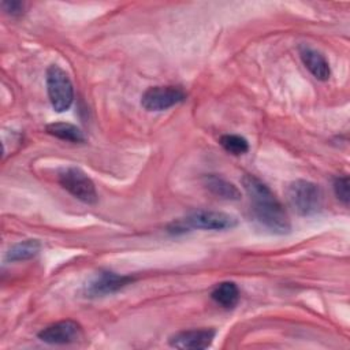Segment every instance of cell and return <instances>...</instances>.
Instances as JSON below:
<instances>
[{
  "instance_id": "cell-1",
  "label": "cell",
  "mask_w": 350,
  "mask_h": 350,
  "mask_svg": "<svg viewBox=\"0 0 350 350\" xmlns=\"http://www.w3.org/2000/svg\"><path fill=\"white\" fill-rule=\"evenodd\" d=\"M242 186L250 200V209L256 223L271 234H288L291 224L287 212L267 183L254 175L246 174L242 178Z\"/></svg>"
},
{
  "instance_id": "cell-2",
  "label": "cell",
  "mask_w": 350,
  "mask_h": 350,
  "mask_svg": "<svg viewBox=\"0 0 350 350\" xmlns=\"http://www.w3.org/2000/svg\"><path fill=\"white\" fill-rule=\"evenodd\" d=\"M238 224V220L235 216L220 212V211H206L200 209L194 211L186 217L174 221L168 231L172 234L185 232L189 228L193 230H211V231H220V230H230L234 228Z\"/></svg>"
},
{
  "instance_id": "cell-3",
  "label": "cell",
  "mask_w": 350,
  "mask_h": 350,
  "mask_svg": "<svg viewBox=\"0 0 350 350\" xmlns=\"http://www.w3.org/2000/svg\"><path fill=\"white\" fill-rule=\"evenodd\" d=\"M286 197L288 205L299 216H313L323 208L321 189L309 180L297 179L287 186Z\"/></svg>"
},
{
  "instance_id": "cell-4",
  "label": "cell",
  "mask_w": 350,
  "mask_h": 350,
  "mask_svg": "<svg viewBox=\"0 0 350 350\" xmlns=\"http://www.w3.org/2000/svg\"><path fill=\"white\" fill-rule=\"evenodd\" d=\"M46 92L56 112L67 111L74 101V88L68 74L57 64L46 68Z\"/></svg>"
},
{
  "instance_id": "cell-5",
  "label": "cell",
  "mask_w": 350,
  "mask_h": 350,
  "mask_svg": "<svg viewBox=\"0 0 350 350\" xmlns=\"http://www.w3.org/2000/svg\"><path fill=\"white\" fill-rule=\"evenodd\" d=\"M60 186L67 190L72 197L85 202L96 204L98 200L93 180L78 167H64L57 174Z\"/></svg>"
},
{
  "instance_id": "cell-6",
  "label": "cell",
  "mask_w": 350,
  "mask_h": 350,
  "mask_svg": "<svg viewBox=\"0 0 350 350\" xmlns=\"http://www.w3.org/2000/svg\"><path fill=\"white\" fill-rule=\"evenodd\" d=\"M187 94L179 86H152L141 97V105L146 111H164L186 100Z\"/></svg>"
},
{
  "instance_id": "cell-7",
  "label": "cell",
  "mask_w": 350,
  "mask_h": 350,
  "mask_svg": "<svg viewBox=\"0 0 350 350\" xmlns=\"http://www.w3.org/2000/svg\"><path fill=\"white\" fill-rule=\"evenodd\" d=\"M133 282H134V278L131 276L103 271V272H98L90 282L85 284L83 294L85 297H89V298L104 297V295H109L119 291L120 288L126 287Z\"/></svg>"
},
{
  "instance_id": "cell-8",
  "label": "cell",
  "mask_w": 350,
  "mask_h": 350,
  "mask_svg": "<svg viewBox=\"0 0 350 350\" xmlns=\"http://www.w3.org/2000/svg\"><path fill=\"white\" fill-rule=\"evenodd\" d=\"M216 331L212 328H193L172 334L168 345L180 350H202L212 345Z\"/></svg>"
},
{
  "instance_id": "cell-9",
  "label": "cell",
  "mask_w": 350,
  "mask_h": 350,
  "mask_svg": "<svg viewBox=\"0 0 350 350\" xmlns=\"http://www.w3.org/2000/svg\"><path fill=\"white\" fill-rule=\"evenodd\" d=\"M81 335V325L74 320H62L53 323L38 332V339L48 345H68Z\"/></svg>"
},
{
  "instance_id": "cell-10",
  "label": "cell",
  "mask_w": 350,
  "mask_h": 350,
  "mask_svg": "<svg viewBox=\"0 0 350 350\" xmlns=\"http://www.w3.org/2000/svg\"><path fill=\"white\" fill-rule=\"evenodd\" d=\"M299 57L309 72L319 81H327L331 77V67L327 59L314 48L309 45H299Z\"/></svg>"
},
{
  "instance_id": "cell-11",
  "label": "cell",
  "mask_w": 350,
  "mask_h": 350,
  "mask_svg": "<svg viewBox=\"0 0 350 350\" xmlns=\"http://www.w3.org/2000/svg\"><path fill=\"white\" fill-rule=\"evenodd\" d=\"M204 186L209 193L216 196L217 198L221 200H230L235 201L241 198V191L230 180L219 176V175H205L204 176Z\"/></svg>"
},
{
  "instance_id": "cell-12",
  "label": "cell",
  "mask_w": 350,
  "mask_h": 350,
  "mask_svg": "<svg viewBox=\"0 0 350 350\" xmlns=\"http://www.w3.org/2000/svg\"><path fill=\"white\" fill-rule=\"evenodd\" d=\"M211 298L221 308L231 309L239 301V288L234 282H221L212 290Z\"/></svg>"
},
{
  "instance_id": "cell-13",
  "label": "cell",
  "mask_w": 350,
  "mask_h": 350,
  "mask_svg": "<svg viewBox=\"0 0 350 350\" xmlns=\"http://www.w3.org/2000/svg\"><path fill=\"white\" fill-rule=\"evenodd\" d=\"M41 249V243L37 239H26L12 245L5 253V261L15 262L33 258L38 254Z\"/></svg>"
},
{
  "instance_id": "cell-14",
  "label": "cell",
  "mask_w": 350,
  "mask_h": 350,
  "mask_svg": "<svg viewBox=\"0 0 350 350\" xmlns=\"http://www.w3.org/2000/svg\"><path fill=\"white\" fill-rule=\"evenodd\" d=\"M46 133L63 139V141H68L72 144H82L85 142V135L81 131V129H78L77 126L71 124V123H64V122H56V123H51L46 126Z\"/></svg>"
},
{
  "instance_id": "cell-15",
  "label": "cell",
  "mask_w": 350,
  "mask_h": 350,
  "mask_svg": "<svg viewBox=\"0 0 350 350\" xmlns=\"http://www.w3.org/2000/svg\"><path fill=\"white\" fill-rule=\"evenodd\" d=\"M219 142L226 152L235 156L245 154L249 150V142L246 141V138L237 134H224L220 137Z\"/></svg>"
},
{
  "instance_id": "cell-16",
  "label": "cell",
  "mask_w": 350,
  "mask_h": 350,
  "mask_svg": "<svg viewBox=\"0 0 350 350\" xmlns=\"http://www.w3.org/2000/svg\"><path fill=\"white\" fill-rule=\"evenodd\" d=\"M334 191L339 201H342L345 205L349 204L350 200V186H349V176H338L334 180Z\"/></svg>"
},
{
  "instance_id": "cell-17",
  "label": "cell",
  "mask_w": 350,
  "mask_h": 350,
  "mask_svg": "<svg viewBox=\"0 0 350 350\" xmlns=\"http://www.w3.org/2000/svg\"><path fill=\"white\" fill-rule=\"evenodd\" d=\"M1 7L11 16H19L23 14L25 10V4L18 0H5L1 3Z\"/></svg>"
}]
</instances>
